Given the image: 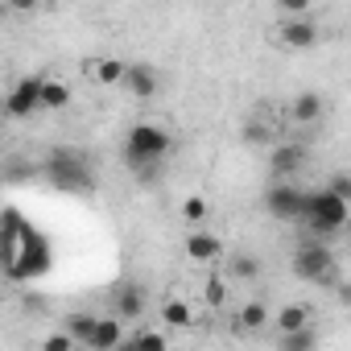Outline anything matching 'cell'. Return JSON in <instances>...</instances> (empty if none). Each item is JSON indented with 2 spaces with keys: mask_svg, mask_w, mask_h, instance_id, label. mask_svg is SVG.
Instances as JSON below:
<instances>
[{
  "mask_svg": "<svg viewBox=\"0 0 351 351\" xmlns=\"http://www.w3.org/2000/svg\"><path fill=\"white\" fill-rule=\"evenodd\" d=\"M62 330H66L75 343L91 347V339H95V330H99V318H95V314H71V318L62 322Z\"/></svg>",
  "mask_w": 351,
  "mask_h": 351,
  "instance_id": "obj_16",
  "label": "cell"
},
{
  "mask_svg": "<svg viewBox=\"0 0 351 351\" xmlns=\"http://www.w3.org/2000/svg\"><path fill=\"white\" fill-rule=\"evenodd\" d=\"M207 215H211V203H207L203 195H191V199H182V219H186V223L203 228V223H207Z\"/></svg>",
  "mask_w": 351,
  "mask_h": 351,
  "instance_id": "obj_22",
  "label": "cell"
},
{
  "mask_svg": "<svg viewBox=\"0 0 351 351\" xmlns=\"http://www.w3.org/2000/svg\"><path fill=\"white\" fill-rule=\"evenodd\" d=\"M244 141H248V145H269L273 132H269V124H256V120H252V124L244 128Z\"/></svg>",
  "mask_w": 351,
  "mask_h": 351,
  "instance_id": "obj_27",
  "label": "cell"
},
{
  "mask_svg": "<svg viewBox=\"0 0 351 351\" xmlns=\"http://www.w3.org/2000/svg\"><path fill=\"white\" fill-rule=\"evenodd\" d=\"M42 95H46V75H25L13 83L9 91V116L13 120H25L34 112H42Z\"/></svg>",
  "mask_w": 351,
  "mask_h": 351,
  "instance_id": "obj_6",
  "label": "cell"
},
{
  "mask_svg": "<svg viewBox=\"0 0 351 351\" xmlns=\"http://www.w3.org/2000/svg\"><path fill=\"white\" fill-rule=\"evenodd\" d=\"M161 318H165V326H173V330H186V326L195 322V310H191L182 298H165V302H161Z\"/></svg>",
  "mask_w": 351,
  "mask_h": 351,
  "instance_id": "obj_18",
  "label": "cell"
},
{
  "mask_svg": "<svg viewBox=\"0 0 351 351\" xmlns=\"http://www.w3.org/2000/svg\"><path fill=\"white\" fill-rule=\"evenodd\" d=\"M228 293H232L228 277H207V285H203V302H207L211 310H223V306H228Z\"/></svg>",
  "mask_w": 351,
  "mask_h": 351,
  "instance_id": "obj_21",
  "label": "cell"
},
{
  "mask_svg": "<svg viewBox=\"0 0 351 351\" xmlns=\"http://www.w3.org/2000/svg\"><path fill=\"white\" fill-rule=\"evenodd\" d=\"M277 351H318V335H314V330L277 335Z\"/></svg>",
  "mask_w": 351,
  "mask_h": 351,
  "instance_id": "obj_20",
  "label": "cell"
},
{
  "mask_svg": "<svg viewBox=\"0 0 351 351\" xmlns=\"http://www.w3.org/2000/svg\"><path fill=\"white\" fill-rule=\"evenodd\" d=\"M322 116V95L318 91H302L293 104H289V120L293 124H314Z\"/></svg>",
  "mask_w": 351,
  "mask_h": 351,
  "instance_id": "obj_13",
  "label": "cell"
},
{
  "mask_svg": "<svg viewBox=\"0 0 351 351\" xmlns=\"http://www.w3.org/2000/svg\"><path fill=\"white\" fill-rule=\"evenodd\" d=\"M132 99H153L157 95V75H153V66H145V62H128V75H124V83H120Z\"/></svg>",
  "mask_w": 351,
  "mask_h": 351,
  "instance_id": "obj_10",
  "label": "cell"
},
{
  "mask_svg": "<svg viewBox=\"0 0 351 351\" xmlns=\"http://www.w3.org/2000/svg\"><path fill=\"white\" fill-rule=\"evenodd\" d=\"M186 256L191 261H199V265H211V261H219L223 256V240L219 236H211V232H203V228H195V232H186Z\"/></svg>",
  "mask_w": 351,
  "mask_h": 351,
  "instance_id": "obj_9",
  "label": "cell"
},
{
  "mask_svg": "<svg viewBox=\"0 0 351 351\" xmlns=\"http://www.w3.org/2000/svg\"><path fill=\"white\" fill-rule=\"evenodd\" d=\"M306 165V145H298V141H289V145H277L273 153H269V173L277 182H289L293 173Z\"/></svg>",
  "mask_w": 351,
  "mask_h": 351,
  "instance_id": "obj_7",
  "label": "cell"
},
{
  "mask_svg": "<svg viewBox=\"0 0 351 351\" xmlns=\"http://www.w3.org/2000/svg\"><path fill=\"white\" fill-rule=\"evenodd\" d=\"M347 219H351V207H347L343 199H335L326 186H322V191H306V219H302V223L310 228L314 240H326V236L343 232Z\"/></svg>",
  "mask_w": 351,
  "mask_h": 351,
  "instance_id": "obj_2",
  "label": "cell"
},
{
  "mask_svg": "<svg viewBox=\"0 0 351 351\" xmlns=\"http://www.w3.org/2000/svg\"><path fill=\"white\" fill-rule=\"evenodd\" d=\"M132 339H136V347H141V351H165V330L145 326V330H136Z\"/></svg>",
  "mask_w": 351,
  "mask_h": 351,
  "instance_id": "obj_25",
  "label": "cell"
},
{
  "mask_svg": "<svg viewBox=\"0 0 351 351\" xmlns=\"http://www.w3.org/2000/svg\"><path fill=\"white\" fill-rule=\"evenodd\" d=\"M277 42L285 50H310L318 42V25L310 17H298V21H281L277 25Z\"/></svg>",
  "mask_w": 351,
  "mask_h": 351,
  "instance_id": "obj_8",
  "label": "cell"
},
{
  "mask_svg": "<svg viewBox=\"0 0 351 351\" xmlns=\"http://www.w3.org/2000/svg\"><path fill=\"white\" fill-rule=\"evenodd\" d=\"M273 326H277V335L310 330V306H302V302H285V306L273 314Z\"/></svg>",
  "mask_w": 351,
  "mask_h": 351,
  "instance_id": "obj_11",
  "label": "cell"
},
{
  "mask_svg": "<svg viewBox=\"0 0 351 351\" xmlns=\"http://www.w3.org/2000/svg\"><path fill=\"white\" fill-rule=\"evenodd\" d=\"M256 277H261V261L256 256H248V252L232 256V281H256Z\"/></svg>",
  "mask_w": 351,
  "mask_h": 351,
  "instance_id": "obj_23",
  "label": "cell"
},
{
  "mask_svg": "<svg viewBox=\"0 0 351 351\" xmlns=\"http://www.w3.org/2000/svg\"><path fill=\"white\" fill-rule=\"evenodd\" d=\"M265 211L281 223H302L306 219V191L298 182H273L265 191Z\"/></svg>",
  "mask_w": 351,
  "mask_h": 351,
  "instance_id": "obj_5",
  "label": "cell"
},
{
  "mask_svg": "<svg viewBox=\"0 0 351 351\" xmlns=\"http://www.w3.org/2000/svg\"><path fill=\"white\" fill-rule=\"evenodd\" d=\"M293 277L310 281V285H335L339 289V269H335V252L322 240H302L293 248Z\"/></svg>",
  "mask_w": 351,
  "mask_h": 351,
  "instance_id": "obj_3",
  "label": "cell"
},
{
  "mask_svg": "<svg viewBox=\"0 0 351 351\" xmlns=\"http://www.w3.org/2000/svg\"><path fill=\"white\" fill-rule=\"evenodd\" d=\"M71 104V87L62 79H46V95H42V112H62Z\"/></svg>",
  "mask_w": 351,
  "mask_h": 351,
  "instance_id": "obj_19",
  "label": "cell"
},
{
  "mask_svg": "<svg viewBox=\"0 0 351 351\" xmlns=\"http://www.w3.org/2000/svg\"><path fill=\"white\" fill-rule=\"evenodd\" d=\"M116 314H120L124 322L141 318V314H145V289H141V285H124V289L116 293Z\"/></svg>",
  "mask_w": 351,
  "mask_h": 351,
  "instance_id": "obj_14",
  "label": "cell"
},
{
  "mask_svg": "<svg viewBox=\"0 0 351 351\" xmlns=\"http://www.w3.org/2000/svg\"><path fill=\"white\" fill-rule=\"evenodd\" d=\"M269 322H273V314H269L265 298H252V302H244V306H240V314H236V326H240L244 335H256V330H265Z\"/></svg>",
  "mask_w": 351,
  "mask_h": 351,
  "instance_id": "obj_12",
  "label": "cell"
},
{
  "mask_svg": "<svg viewBox=\"0 0 351 351\" xmlns=\"http://www.w3.org/2000/svg\"><path fill=\"white\" fill-rule=\"evenodd\" d=\"M124 75H128V62H120V58H95V62H91V79L104 83V87L124 83Z\"/></svg>",
  "mask_w": 351,
  "mask_h": 351,
  "instance_id": "obj_15",
  "label": "cell"
},
{
  "mask_svg": "<svg viewBox=\"0 0 351 351\" xmlns=\"http://www.w3.org/2000/svg\"><path fill=\"white\" fill-rule=\"evenodd\" d=\"M173 149V136L165 132V124H153V120H141L128 128V141H124V161L128 169H153L157 161H165Z\"/></svg>",
  "mask_w": 351,
  "mask_h": 351,
  "instance_id": "obj_1",
  "label": "cell"
},
{
  "mask_svg": "<svg viewBox=\"0 0 351 351\" xmlns=\"http://www.w3.org/2000/svg\"><path fill=\"white\" fill-rule=\"evenodd\" d=\"M339 302H343V306H351V281H347V285H339Z\"/></svg>",
  "mask_w": 351,
  "mask_h": 351,
  "instance_id": "obj_28",
  "label": "cell"
},
{
  "mask_svg": "<svg viewBox=\"0 0 351 351\" xmlns=\"http://www.w3.org/2000/svg\"><path fill=\"white\" fill-rule=\"evenodd\" d=\"M75 347H79V343H75L66 330H54V335L42 339V351H75Z\"/></svg>",
  "mask_w": 351,
  "mask_h": 351,
  "instance_id": "obj_26",
  "label": "cell"
},
{
  "mask_svg": "<svg viewBox=\"0 0 351 351\" xmlns=\"http://www.w3.org/2000/svg\"><path fill=\"white\" fill-rule=\"evenodd\" d=\"M46 173H50V182L58 186V191H66V195H87L91 191V173H87V165L75 157V153H50V161H46Z\"/></svg>",
  "mask_w": 351,
  "mask_h": 351,
  "instance_id": "obj_4",
  "label": "cell"
},
{
  "mask_svg": "<svg viewBox=\"0 0 351 351\" xmlns=\"http://www.w3.org/2000/svg\"><path fill=\"white\" fill-rule=\"evenodd\" d=\"M128 335L120 330V318H99V330L91 339V351H116Z\"/></svg>",
  "mask_w": 351,
  "mask_h": 351,
  "instance_id": "obj_17",
  "label": "cell"
},
{
  "mask_svg": "<svg viewBox=\"0 0 351 351\" xmlns=\"http://www.w3.org/2000/svg\"><path fill=\"white\" fill-rule=\"evenodd\" d=\"M116 351H141V347H136V339H124V343H120Z\"/></svg>",
  "mask_w": 351,
  "mask_h": 351,
  "instance_id": "obj_29",
  "label": "cell"
},
{
  "mask_svg": "<svg viewBox=\"0 0 351 351\" xmlns=\"http://www.w3.org/2000/svg\"><path fill=\"white\" fill-rule=\"evenodd\" d=\"M326 191H330L335 199H343V203L351 207V173H347V169H335L330 178H326Z\"/></svg>",
  "mask_w": 351,
  "mask_h": 351,
  "instance_id": "obj_24",
  "label": "cell"
}]
</instances>
